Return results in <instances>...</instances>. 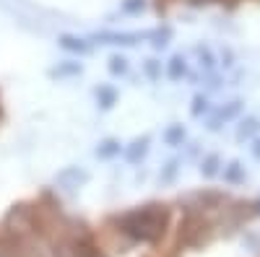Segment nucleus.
I'll return each instance as SVG.
<instances>
[{
  "instance_id": "1",
  "label": "nucleus",
  "mask_w": 260,
  "mask_h": 257,
  "mask_svg": "<svg viewBox=\"0 0 260 257\" xmlns=\"http://www.w3.org/2000/svg\"><path fill=\"white\" fill-rule=\"evenodd\" d=\"M164 224H167V213L159 205H146L141 210H133L122 218V231L130 234L133 239L141 242H154L164 234Z\"/></svg>"
},
{
  "instance_id": "2",
  "label": "nucleus",
  "mask_w": 260,
  "mask_h": 257,
  "mask_svg": "<svg viewBox=\"0 0 260 257\" xmlns=\"http://www.w3.org/2000/svg\"><path fill=\"white\" fill-rule=\"evenodd\" d=\"M60 45H62L65 50H71V52H83V50H86L83 42H81V39H73V36H62Z\"/></svg>"
},
{
  "instance_id": "3",
  "label": "nucleus",
  "mask_w": 260,
  "mask_h": 257,
  "mask_svg": "<svg viewBox=\"0 0 260 257\" xmlns=\"http://www.w3.org/2000/svg\"><path fill=\"white\" fill-rule=\"evenodd\" d=\"M182 73H185V60H182V57H175V60L169 62V78L177 81Z\"/></svg>"
},
{
  "instance_id": "4",
  "label": "nucleus",
  "mask_w": 260,
  "mask_h": 257,
  "mask_svg": "<svg viewBox=\"0 0 260 257\" xmlns=\"http://www.w3.org/2000/svg\"><path fill=\"white\" fill-rule=\"evenodd\" d=\"M216 169H219V159H216V156H208L206 164H203V174L211 177V174H216Z\"/></svg>"
},
{
  "instance_id": "5",
  "label": "nucleus",
  "mask_w": 260,
  "mask_h": 257,
  "mask_svg": "<svg viewBox=\"0 0 260 257\" xmlns=\"http://www.w3.org/2000/svg\"><path fill=\"white\" fill-rule=\"evenodd\" d=\"M255 130H257V122H255V120H247V122H242V127H240V138H250Z\"/></svg>"
},
{
  "instance_id": "6",
  "label": "nucleus",
  "mask_w": 260,
  "mask_h": 257,
  "mask_svg": "<svg viewBox=\"0 0 260 257\" xmlns=\"http://www.w3.org/2000/svg\"><path fill=\"white\" fill-rule=\"evenodd\" d=\"M117 151H120V145L112 143V140H107L104 148H99V156H112V154H117Z\"/></svg>"
},
{
  "instance_id": "7",
  "label": "nucleus",
  "mask_w": 260,
  "mask_h": 257,
  "mask_svg": "<svg viewBox=\"0 0 260 257\" xmlns=\"http://www.w3.org/2000/svg\"><path fill=\"white\" fill-rule=\"evenodd\" d=\"M182 138H185L182 127H172V130L167 133V140H169V143H177V140H182Z\"/></svg>"
},
{
  "instance_id": "8",
  "label": "nucleus",
  "mask_w": 260,
  "mask_h": 257,
  "mask_svg": "<svg viewBox=\"0 0 260 257\" xmlns=\"http://www.w3.org/2000/svg\"><path fill=\"white\" fill-rule=\"evenodd\" d=\"M99 96H102V101H104L102 106H112V104H115V91H110V89H102Z\"/></svg>"
},
{
  "instance_id": "9",
  "label": "nucleus",
  "mask_w": 260,
  "mask_h": 257,
  "mask_svg": "<svg viewBox=\"0 0 260 257\" xmlns=\"http://www.w3.org/2000/svg\"><path fill=\"white\" fill-rule=\"evenodd\" d=\"M125 60L122 57H112V73H125Z\"/></svg>"
},
{
  "instance_id": "10",
  "label": "nucleus",
  "mask_w": 260,
  "mask_h": 257,
  "mask_svg": "<svg viewBox=\"0 0 260 257\" xmlns=\"http://www.w3.org/2000/svg\"><path fill=\"white\" fill-rule=\"evenodd\" d=\"M226 179H232V182L240 179V164H232V169L226 171Z\"/></svg>"
},
{
  "instance_id": "11",
  "label": "nucleus",
  "mask_w": 260,
  "mask_h": 257,
  "mask_svg": "<svg viewBox=\"0 0 260 257\" xmlns=\"http://www.w3.org/2000/svg\"><path fill=\"white\" fill-rule=\"evenodd\" d=\"M143 8V0H127L125 3V11H141Z\"/></svg>"
},
{
  "instance_id": "12",
  "label": "nucleus",
  "mask_w": 260,
  "mask_h": 257,
  "mask_svg": "<svg viewBox=\"0 0 260 257\" xmlns=\"http://www.w3.org/2000/svg\"><path fill=\"white\" fill-rule=\"evenodd\" d=\"M192 3H219V0H192Z\"/></svg>"
},
{
  "instance_id": "13",
  "label": "nucleus",
  "mask_w": 260,
  "mask_h": 257,
  "mask_svg": "<svg viewBox=\"0 0 260 257\" xmlns=\"http://www.w3.org/2000/svg\"><path fill=\"white\" fill-rule=\"evenodd\" d=\"M255 156L260 159V140H257V145H255Z\"/></svg>"
}]
</instances>
